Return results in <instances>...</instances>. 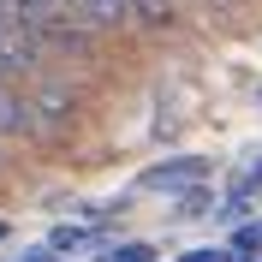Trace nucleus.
Segmentation results:
<instances>
[{"label":"nucleus","instance_id":"nucleus-2","mask_svg":"<svg viewBox=\"0 0 262 262\" xmlns=\"http://www.w3.org/2000/svg\"><path fill=\"white\" fill-rule=\"evenodd\" d=\"M203 179H209V155H167V161H155V167L137 173L143 191H167V196H185L191 185H203Z\"/></svg>","mask_w":262,"mask_h":262},{"label":"nucleus","instance_id":"nucleus-6","mask_svg":"<svg viewBox=\"0 0 262 262\" xmlns=\"http://www.w3.org/2000/svg\"><path fill=\"white\" fill-rule=\"evenodd\" d=\"M221 250H227V262H256V256H262V221H245Z\"/></svg>","mask_w":262,"mask_h":262},{"label":"nucleus","instance_id":"nucleus-7","mask_svg":"<svg viewBox=\"0 0 262 262\" xmlns=\"http://www.w3.org/2000/svg\"><path fill=\"white\" fill-rule=\"evenodd\" d=\"M101 262H155V245H114Z\"/></svg>","mask_w":262,"mask_h":262},{"label":"nucleus","instance_id":"nucleus-5","mask_svg":"<svg viewBox=\"0 0 262 262\" xmlns=\"http://www.w3.org/2000/svg\"><path fill=\"white\" fill-rule=\"evenodd\" d=\"M83 245H96V227H90V221H72V227L48 232V256H72V250H83Z\"/></svg>","mask_w":262,"mask_h":262},{"label":"nucleus","instance_id":"nucleus-4","mask_svg":"<svg viewBox=\"0 0 262 262\" xmlns=\"http://www.w3.org/2000/svg\"><path fill=\"white\" fill-rule=\"evenodd\" d=\"M6 137H36V125H30V101H24V90L0 78V143H6Z\"/></svg>","mask_w":262,"mask_h":262},{"label":"nucleus","instance_id":"nucleus-9","mask_svg":"<svg viewBox=\"0 0 262 262\" xmlns=\"http://www.w3.org/2000/svg\"><path fill=\"white\" fill-rule=\"evenodd\" d=\"M179 262H227V250H221V245H196V250H185Z\"/></svg>","mask_w":262,"mask_h":262},{"label":"nucleus","instance_id":"nucleus-8","mask_svg":"<svg viewBox=\"0 0 262 262\" xmlns=\"http://www.w3.org/2000/svg\"><path fill=\"white\" fill-rule=\"evenodd\" d=\"M209 203H214V196H209V185H191V191H185V203H179V214H203Z\"/></svg>","mask_w":262,"mask_h":262},{"label":"nucleus","instance_id":"nucleus-1","mask_svg":"<svg viewBox=\"0 0 262 262\" xmlns=\"http://www.w3.org/2000/svg\"><path fill=\"white\" fill-rule=\"evenodd\" d=\"M24 101H30L36 137H60V131L83 114V90H78L72 78H60V72H36L30 90H24Z\"/></svg>","mask_w":262,"mask_h":262},{"label":"nucleus","instance_id":"nucleus-11","mask_svg":"<svg viewBox=\"0 0 262 262\" xmlns=\"http://www.w3.org/2000/svg\"><path fill=\"white\" fill-rule=\"evenodd\" d=\"M0 167H6V149H0Z\"/></svg>","mask_w":262,"mask_h":262},{"label":"nucleus","instance_id":"nucleus-3","mask_svg":"<svg viewBox=\"0 0 262 262\" xmlns=\"http://www.w3.org/2000/svg\"><path fill=\"white\" fill-rule=\"evenodd\" d=\"M66 12H72V24H78L83 36H119V30H131L125 24V0H66Z\"/></svg>","mask_w":262,"mask_h":262},{"label":"nucleus","instance_id":"nucleus-10","mask_svg":"<svg viewBox=\"0 0 262 262\" xmlns=\"http://www.w3.org/2000/svg\"><path fill=\"white\" fill-rule=\"evenodd\" d=\"M18 262H60V256H48V250H30V256H18Z\"/></svg>","mask_w":262,"mask_h":262}]
</instances>
